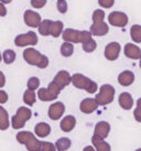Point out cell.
I'll list each match as a JSON object with an SVG mask.
<instances>
[{
	"mask_svg": "<svg viewBox=\"0 0 141 151\" xmlns=\"http://www.w3.org/2000/svg\"><path fill=\"white\" fill-rule=\"evenodd\" d=\"M91 19H93V24L91 25L89 31L93 33V35H95V37H104V35H106L108 33V31H109V27L104 21V10L96 9L95 11L93 12Z\"/></svg>",
	"mask_w": 141,
	"mask_h": 151,
	"instance_id": "1",
	"label": "cell"
},
{
	"mask_svg": "<svg viewBox=\"0 0 141 151\" xmlns=\"http://www.w3.org/2000/svg\"><path fill=\"white\" fill-rule=\"evenodd\" d=\"M23 59L28 64L37 66L39 68H45L49 65V58L33 47H28L23 51Z\"/></svg>",
	"mask_w": 141,
	"mask_h": 151,
	"instance_id": "2",
	"label": "cell"
},
{
	"mask_svg": "<svg viewBox=\"0 0 141 151\" xmlns=\"http://www.w3.org/2000/svg\"><path fill=\"white\" fill-rule=\"evenodd\" d=\"M62 38L64 42H70V43H85L88 40L93 39V33L91 31H78L75 29H65L62 34Z\"/></svg>",
	"mask_w": 141,
	"mask_h": 151,
	"instance_id": "3",
	"label": "cell"
},
{
	"mask_svg": "<svg viewBox=\"0 0 141 151\" xmlns=\"http://www.w3.org/2000/svg\"><path fill=\"white\" fill-rule=\"evenodd\" d=\"M18 142L21 145H24L28 151H40L41 150L42 142L39 139L35 138L32 132L30 131H20L17 134Z\"/></svg>",
	"mask_w": 141,
	"mask_h": 151,
	"instance_id": "4",
	"label": "cell"
},
{
	"mask_svg": "<svg viewBox=\"0 0 141 151\" xmlns=\"http://www.w3.org/2000/svg\"><path fill=\"white\" fill-rule=\"evenodd\" d=\"M72 84L78 89H85L89 94H95L98 89V86L94 81L79 73L72 75Z\"/></svg>",
	"mask_w": 141,
	"mask_h": 151,
	"instance_id": "5",
	"label": "cell"
},
{
	"mask_svg": "<svg viewBox=\"0 0 141 151\" xmlns=\"http://www.w3.org/2000/svg\"><path fill=\"white\" fill-rule=\"evenodd\" d=\"M61 91H62V88L53 81L46 88H39L37 97L42 101H52L58 98Z\"/></svg>",
	"mask_w": 141,
	"mask_h": 151,
	"instance_id": "6",
	"label": "cell"
},
{
	"mask_svg": "<svg viewBox=\"0 0 141 151\" xmlns=\"http://www.w3.org/2000/svg\"><path fill=\"white\" fill-rule=\"evenodd\" d=\"M32 116V111L31 109L28 107H19L17 110V113L14 116L11 118V126L13 129H21L23 128L25 125V122L30 120V118Z\"/></svg>",
	"mask_w": 141,
	"mask_h": 151,
	"instance_id": "7",
	"label": "cell"
},
{
	"mask_svg": "<svg viewBox=\"0 0 141 151\" xmlns=\"http://www.w3.org/2000/svg\"><path fill=\"white\" fill-rule=\"evenodd\" d=\"M115 88L110 84H104L101 85L99 88V93L96 95L95 99L97 101L99 106H106L110 104L114 101L115 97Z\"/></svg>",
	"mask_w": 141,
	"mask_h": 151,
	"instance_id": "8",
	"label": "cell"
},
{
	"mask_svg": "<svg viewBox=\"0 0 141 151\" xmlns=\"http://www.w3.org/2000/svg\"><path fill=\"white\" fill-rule=\"evenodd\" d=\"M37 35L33 31H29L27 33L19 34L14 38V44L19 47L28 45H35L37 43Z\"/></svg>",
	"mask_w": 141,
	"mask_h": 151,
	"instance_id": "9",
	"label": "cell"
},
{
	"mask_svg": "<svg viewBox=\"0 0 141 151\" xmlns=\"http://www.w3.org/2000/svg\"><path fill=\"white\" fill-rule=\"evenodd\" d=\"M129 18L124 12L121 11H112L108 14V22L109 24L117 27V28H124L128 24Z\"/></svg>",
	"mask_w": 141,
	"mask_h": 151,
	"instance_id": "10",
	"label": "cell"
},
{
	"mask_svg": "<svg viewBox=\"0 0 141 151\" xmlns=\"http://www.w3.org/2000/svg\"><path fill=\"white\" fill-rule=\"evenodd\" d=\"M23 20L24 23L30 28H39L42 20L40 13L35 12L33 10H25L23 13Z\"/></svg>",
	"mask_w": 141,
	"mask_h": 151,
	"instance_id": "11",
	"label": "cell"
},
{
	"mask_svg": "<svg viewBox=\"0 0 141 151\" xmlns=\"http://www.w3.org/2000/svg\"><path fill=\"white\" fill-rule=\"evenodd\" d=\"M121 51V46L118 42L108 43L105 47V58L108 61H116L119 58Z\"/></svg>",
	"mask_w": 141,
	"mask_h": 151,
	"instance_id": "12",
	"label": "cell"
},
{
	"mask_svg": "<svg viewBox=\"0 0 141 151\" xmlns=\"http://www.w3.org/2000/svg\"><path fill=\"white\" fill-rule=\"evenodd\" d=\"M65 111V105L62 101H56L49 107V117L52 120H58Z\"/></svg>",
	"mask_w": 141,
	"mask_h": 151,
	"instance_id": "13",
	"label": "cell"
},
{
	"mask_svg": "<svg viewBox=\"0 0 141 151\" xmlns=\"http://www.w3.org/2000/svg\"><path fill=\"white\" fill-rule=\"evenodd\" d=\"M98 103L95 98H85L81 101V105H79V109L84 114H91L94 113L96 109L98 108Z\"/></svg>",
	"mask_w": 141,
	"mask_h": 151,
	"instance_id": "14",
	"label": "cell"
},
{
	"mask_svg": "<svg viewBox=\"0 0 141 151\" xmlns=\"http://www.w3.org/2000/svg\"><path fill=\"white\" fill-rule=\"evenodd\" d=\"M53 81L63 89V88H65L66 86H68L72 83V76L70 75V73L67 71L62 70V71H60L55 75Z\"/></svg>",
	"mask_w": 141,
	"mask_h": 151,
	"instance_id": "15",
	"label": "cell"
},
{
	"mask_svg": "<svg viewBox=\"0 0 141 151\" xmlns=\"http://www.w3.org/2000/svg\"><path fill=\"white\" fill-rule=\"evenodd\" d=\"M124 55L131 60H140L141 58V49L136 44L127 43L124 45Z\"/></svg>",
	"mask_w": 141,
	"mask_h": 151,
	"instance_id": "16",
	"label": "cell"
},
{
	"mask_svg": "<svg viewBox=\"0 0 141 151\" xmlns=\"http://www.w3.org/2000/svg\"><path fill=\"white\" fill-rule=\"evenodd\" d=\"M109 131H110V125L107 122H99L96 124L94 134L97 136L98 138L105 139L108 137Z\"/></svg>",
	"mask_w": 141,
	"mask_h": 151,
	"instance_id": "17",
	"label": "cell"
},
{
	"mask_svg": "<svg viewBox=\"0 0 141 151\" xmlns=\"http://www.w3.org/2000/svg\"><path fill=\"white\" fill-rule=\"evenodd\" d=\"M118 101H119V105L122 109L124 110H129V109L132 108L133 106V98L131 96L130 93H121L119 95V98H118Z\"/></svg>",
	"mask_w": 141,
	"mask_h": 151,
	"instance_id": "18",
	"label": "cell"
},
{
	"mask_svg": "<svg viewBox=\"0 0 141 151\" xmlns=\"http://www.w3.org/2000/svg\"><path fill=\"white\" fill-rule=\"evenodd\" d=\"M135 82V74L131 71H124L118 75V83L121 86H130Z\"/></svg>",
	"mask_w": 141,
	"mask_h": 151,
	"instance_id": "19",
	"label": "cell"
},
{
	"mask_svg": "<svg viewBox=\"0 0 141 151\" xmlns=\"http://www.w3.org/2000/svg\"><path fill=\"white\" fill-rule=\"evenodd\" d=\"M75 126H76V118L72 115H68L66 117H64L62 119V122L60 124V127L61 129L64 131V132H70L74 129Z\"/></svg>",
	"mask_w": 141,
	"mask_h": 151,
	"instance_id": "20",
	"label": "cell"
},
{
	"mask_svg": "<svg viewBox=\"0 0 141 151\" xmlns=\"http://www.w3.org/2000/svg\"><path fill=\"white\" fill-rule=\"evenodd\" d=\"M91 142H93V146L95 147L96 151H110L112 150V147H110L109 143L104 141V139L98 138L95 134L91 137Z\"/></svg>",
	"mask_w": 141,
	"mask_h": 151,
	"instance_id": "21",
	"label": "cell"
},
{
	"mask_svg": "<svg viewBox=\"0 0 141 151\" xmlns=\"http://www.w3.org/2000/svg\"><path fill=\"white\" fill-rule=\"evenodd\" d=\"M34 131H35V134L40 138H45L47 137L51 132V127L49 124L46 122H39L35 125V128H34Z\"/></svg>",
	"mask_w": 141,
	"mask_h": 151,
	"instance_id": "22",
	"label": "cell"
},
{
	"mask_svg": "<svg viewBox=\"0 0 141 151\" xmlns=\"http://www.w3.org/2000/svg\"><path fill=\"white\" fill-rule=\"evenodd\" d=\"M53 21H51L49 19H45L41 22V24L39 27V33L43 35V37H47L51 35V27H52Z\"/></svg>",
	"mask_w": 141,
	"mask_h": 151,
	"instance_id": "23",
	"label": "cell"
},
{
	"mask_svg": "<svg viewBox=\"0 0 141 151\" xmlns=\"http://www.w3.org/2000/svg\"><path fill=\"white\" fill-rule=\"evenodd\" d=\"M37 95H35L34 91L28 88L24 92V94H23V101L28 106H33L35 104V101H37Z\"/></svg>",
	"mask_w": 141,
	"mask_h": 151,
	"instance_id": "24",
	"label": "cell"
},
{
	"mask_svg": "<svg viewBox=\"0 0 141 151\" xmlns=\"http://www.w3.org/2000/svg\"><path fill=\"white\" fill-rule=\"evenodd\" d=\"M9 116L7 110L1 106L0 107V129L1 130H6L9 128Z\"/></svg>",
	"mask_w": 141,
	"mask_h": 151,
	"instance_id": "25",
	"label": "cell"
},
{
	"mask_svg": "<svg viewBox=\"0 0 141 151\" xmlns=\"http://www.w3.org/2000/svg\"><path fill=\"white\" fill-rule=\"evenodd\" d=\"M55 146H56V149L58 151H66L68 150L72 146V141H70V138H66V137H63V138H60L55 142Z\"/></svg>",
	"mask_w": 141,
	"mask_h": 151,
	"instance_id": "26",
	"label": "cell"
},
{
	"mask_svg": "<svg viewBox=\"0 0 141 151\" xmlns=\"http://www.w3.org/2000/svg\"><path fill=\"white\" fill-rule=\"evenodd\" d=\"M63 28H64V24H63L62 21H53L52 23V27H51V35L54 37V38H58L61 34H63Z\"/></svg>",
	"mask_w": 141,
	"mask_h": 151,
	"instance_id": "27",
	"label": "cell"
},
{
	"mask_svg": "<svg viewBox=\"0 0 141 151\" xmlns=\"http://www.w3.org/2000/svg\"><path fill=\"white\" fill-rule=\"evenodd\" d=\"M130 37L133 42L141 43V25L133 24L130 29Z\"/></svg>",
	"mask_w": 141,
	"mask_h": 151,
	"instance_id": "28",
	"label": "cell"
},
{
	"mask_svg": "<svg viewBox=\"0 0 141 151\" xmlns=\"http://www.w3.org/2000/svg\"><path fill=\"white\" fill-rule=\"evenodd\" d=\"M60 51H61V54L64 58H70L74 53V45H73V43L70 42H64L61 45Z\"/></svg>",
	"mask_w": 141,
	"mask_h": 151,
	"instance_id": "29",
	"label": "cell"
},
{
	"mask_svg": "<svg viewBox=\"0 0 141 151\" xmlns=\"http://www.w3.org/2000/svg\"><path fill=\"white\" fill-rule=\"evenodd\" d=\"M16 52L13 50H4V53H2V60H4V62L6 64H11L14 62V60H16Z\"/></svg>",
	"mask_w": 141,
	"mask_h": 151,
	"instance_id": "30",
	"label": "cell"
},
{
	"mask_svg": "<svg viewBox=\"0 0 141 151\" xmlns=\"http://www.w3.org/2000/svg\"><path fill=\"white\" fill-rule=\"evenodd\" d=\"M83 46V50L85 52H87V53H91V52H94L96 50V47H97V43L94 39H91V40H88L87 42H85L82 44Z\"/></svg>",
	"mask_w": 141,
	"mask_h": 151,
	"instance_id": "31",
	"label": "cell"
},
{
	"mask_svg": "<svg viewBox=\"0 0 141 151\" xmlns=\"http://www.w3.org/2000/svg\"><path fill=\"white\" fill-rule=\"evenodd\" d=\"M39 87H40V80L37 77H35V76L30 77L29 81H28V88L32 89V91H35Z\"/></svg>",
	"mask_w": 141,
	"mask_h": 151,
	"instance_id": "32",
	"label": "cell"
},
{
	"mask_svg": "<svg viewBox=\"0 0 141 151\" xmlns=\"http://www.w3.org/2000/svg\"><path fill=\"white\" fill-rule=\"evenodd\" d=\"M56 8H58L60 13H66L67 9H68L67 1L66 0H58V2H56Z\"/></svg>",
	"mask_w": 141,
	"mask_h": 151,
	"instance_id": "33",
	"label": "cell"
},
{
	"mask_svg": "<svg viewBox=\"0 0 141 151\" xmlns=\"http://www.w3.org/2000/svg\"><path fill=\"white\" fill-rule=\"evenodd\" d=\"M56 146L53 145L51 142H46V141H43L41 146V150L40 151H56Z\"/></svg>",
	"mask_w": 141,
	"mask_h": 151,
	"instance_id": "34",
	"label": "cell"
},
{
	"mask_svg": "<svg viewBox=\"0 0 141 151\" xmlns=\"http://www.w3.org/2000/svg\"><path fill=\"white\" fill-rule=\"evenodd\" d=\"M98 4H99L101 8L109 9V8H112V7H114L115 0H98Z\"/></svg>",
	"mask_w": 141,
	"mask_h": 151,
	"instance_id": "35",
	"label": "cell"
},
{
	"mask_svg": "<svg viewBox=\"0 0 141 151\" xmlns=\"http://www.w3.org/2000/svg\"><path fill=\"white\" fill-rule=\"evenodd\" d=\"M47 0H31V6L34 9H41L46 4Z\"/></svg>",
	"mask_w": 141,
	"mask_h": 151,
	"instance_id": "36",
	"label": "cell"
},
{
	"mask_svg": "<svg viewBox=\"0 0 141 151\" xmlns=\"http://www.w3.org/2000/svg\"><path fill=\"white\" fill-rule=\"evenodd\" d=\"M133 117L137 120L138 122H141V107L140 106H137L135 110H133Z\"/></svg>",
	"mask_w": 141,
	"mask_h": 151,
	"instance_id": "37",
	"label": "cell"
},
{
	"mask_svg": "<svg viewBox=\"0 0 141 151\" xmlns=\"http://www.w3.org/2000/svg\"><path fill=\"white\" fill-rule=\"evenodd\" d=\"M7 101H8V94L4 89H1L0 91V104H4Z\"/></svg>",
	"mask_w": 141,
	"mask_h": 151,
	"instance_id": "38",
	"label": "cell"
},
{
	"mask_svg": "<svg viewBox=\"0 0 141 151\" xmlns=\"http://www.w3.org/2000/svg\"><path fill=\"white\" fill-rule=\"evenodd\" d=\"M0 10H1L0 16H1V17H4V16L7 14V9H6V6H4V4H0Z\"/></svg>",
	"mask_w": 141,
	"mask_h": 151,
	"instance_id": "39",
	"label": "cell"
},
{
	"mask_svg": "<svg viewBox=\"0 0 141 151\" xmlns=\"http://www.w3.org/2000/svg\"><path fill=\"white\" fill-rule=\"evenodd\" d=\"M83 151H96L95 147H91V146H87V147L84 148Z\"/></svg>",
	"mask_w": 141,
	"mask_h": 151,
	"instance_id": "40",
	"label": "cell"
},
{
	"mask_svg": "<svg viewBox=\"0 0 141 151\" xmlns=\"http://www.w3.org/2000/svg\"><path fill=\"white\" fill-rule=\"evenodd\" d=\"M1 77H2V82H1L0 87H4V73H1Z\"/></svg>",
	"mask_w": 141,
	"mask_h": 151,
	"instance_id": "41",
	"label": "cell"
},
{
	"mask_svg": "<svg viewBox=\"0 0 141 151\" xmlns=\"http://www.w3.org/2000/svg\"><path fill=\"white\" fill-rule=\"evenodd\" d=\"M12 0H0V2L1 4H10Z\"/></svg>",
	"mask_w": 141,
	"mask_h": 151,
	"instance_id": "42",
	"label": "cell"
},
{
	"mask_svg": "<svg viewBox=\"0 0 141 151\" xmlns=\"http://www.w3.org/2000/svg\"><path fill=\"white\" fill-rule=\"evenodd\" d=\"M139 66H140V68H141V58H140V63H139Z\"/></svg>",
	"mask_w": 141,
	"mask_h": 151,
	"instance_id": "43",
	"label": "cell"
},
{
	"mask_svg": "<svg viewBox=\"0 0 141 151\" xmlns=\"http://www.w3.org/2000/svg\"><path fill=\"white\" fill-rule=\"evenodd\" d=\"M136 151H141V148H139V149H137Z\"/></svg>",
	"mask_w": 141,
	"mask_h": 151,
	"instance_id": "44",
	"label": "cell"
}]
</instances>
